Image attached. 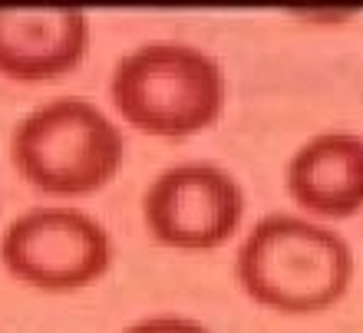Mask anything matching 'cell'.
Returning <instances> with one entry per match:
<instances>
[{
	"mask_svg": "<svg viewBox=\"0 0 363 333\" xmlns=\"http://www.w3.org/2000/svg\"><path fill=\"white\" fill-rule=\"evenodd\" d=\"M123 333H211V330L201 320H191V317L182 314H152L129 324Z\"/></svg>",
	"mask_w": 363,
	"mask_h": 333,
	"instance_id": "ba28073f",
	"label": "cell"
},
{
	"mask_svg": "<svg viewBox=\"0 0 363 333\" xmlns=\"http://www.w3.org/2000/svg\"><path fill=\"white\" fill-rule=\"evenodd\" d=\"M17 171L47 195H93L125 159L123 129L83 96H57L30 109L10 135Z\"/></svg>",
	"mask_w": 363,
	"mask_h": 333,
	"instance_id": "3957f363",
	"label": "cell"
},
{
	"mask_svg": "<svg viewBox=\"0 0 363 333\" xmlns=\"http://www.w3.org/2000/svg\"><path fill=\"white\" fill-rule=\"evenodd\" d=\"M287 195L317 218L363 211V135L320 132L297 145L284 171Z\"/></svg>",
	"mask_w": 363,
	"mask_h": 333,
	"instance_id": "52a82bcc",
	"label": "cell"
},
{
	"mask_svg": "<svg viewBox=\"0 0 363 333\" xmlns=\"http://www.w3.org/2000/svg\"><path fill=\"white\" fill-rule=\"evenodd\" d=\"M109 99L145 135L185 139L221 119L228 79L211 53L191 43L155 40L125 53L109 77Z\"/></svg>",
	"mask_w": 363,
	"mask_h": 333,
	"instance_id": "7a4b0ae2",
	"label": "cell"
},
{
	"mask_svg": "<svg viewBox=\"0 0 363 333\" xmlns=\"http://www.w3.org/2000/svg\"><path fill=\"white\" fill-rule=\"evenodd\" d=\"M89 50L83 10H0V77L43 83L67 77Z\"/></svg>",
	"mask_w": 363,
	"mask_h": 333,
	"instance_id": "8992f818",
	"label": "cell"
},
{
	"mask_svg": "<svg viewBox=\"0 0 363 333\" xmlns=\"http://www.w3.org/2000/svg\"><path fill=\"white\" fill-rule=\"evenodd\" d=\"M145 228L175 251H215L245 218V191L228 169L185 162L159 171L143 195Z\"/></svg>",
	"mask_w": 363,
	"mask_h": 333,
	"instance_id": "5b68a950",
	"label": "cell"
},
{
	"mask_svg": "<svg viewBox=\"0 0 363 333\" xmlns=\"http://www.w3.org/2000/svg\"><path fill=\"white\" fill-rule=\"evenodd\" d=\"M354 271V248L340 231L284 211L255 221L235 257L238 284L255 304L297 317L340 304Z\"/></svg>",
	"mask_w": 363,
	"mask_h": 333,
	"instance_id": "6da1fadb",
	"label": "cell"
},
{
	"mask_svg": "<svg viewBox=\"0 0 363 333\" xmlns=\"http://www.w3.org/2000/svg\"><path fill=\"white\" fill-rule=\"evenodd\" d=\"M10 274L40 290H79L113 267V238L99 218L69 205H43L13 218L0 238Z\"/></svg>",
	"mask_w": 363,
	"mask_h": 333,
	"instance_id": "277c9868",
	"label": "cell"
}]
</instances>
